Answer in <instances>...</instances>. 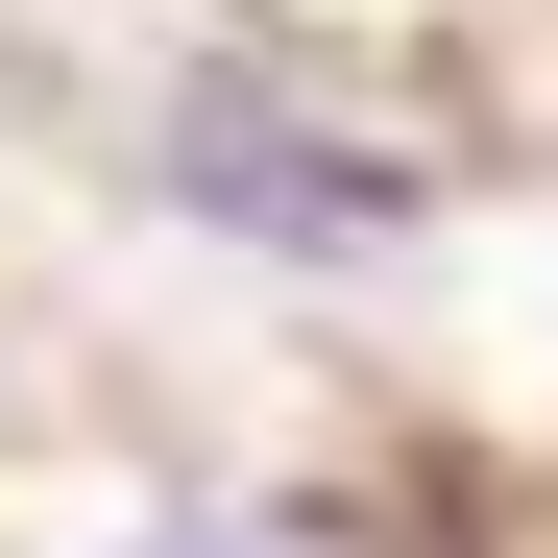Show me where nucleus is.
I'll use <instances>...</instances> for the list:
<instances>
[{
  "mask_svg": "<svg viewBox=\"0 0 558 558\" xmlns=\"http://www.w3.org/2000/svg\"><path fill=\"white\" fill-rule=\"evenodd\" d=\"M170 195L243 219V243H292V267H389L437 219V170H389V146H340L292 98H243V73H195V98H170Z\"/></svg>",
  "mask_w": 558,
  "mask_h": 558,
  "instance_id": "f257e3e1",
  "label": "nucleus"
}]
</instances>
